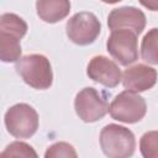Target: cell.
<instances>
[{"mask_svg":"<svg viewBox=\"0 0 158 158\" xmlns=\"http://www.w3.org/2000/svg\"><path fill=\"white\" fill-rule=\"evenodd\" d=\"M27 32V23L16 14L0 15V60L11 63L21 57V38Z\"/></svg>","mask_w":158,"mask_h":158,"instance_id":"cell-1","label":"cell"},{"mask_svg":"<svg viewBox=\"0 0 158 158\" xmlns=\"http://www.w3.org/2000/svg\"><path fill=\"white\" fill-rule=\"evenodd\" d=\"M16 72L22 80L33 89L44 90L52 85V65L43 54H27L16 60Z\"/></svg>","mask_w":158,"mask_h":158,"instance_id":"cell-2","label":"cell"},{"mask_svg":"<svg viewBox=\"0 0 158 158\" xmlns=\"http://www.w3.org/2000/svg\"><path fill=\"white\" fill-rule=\"evenodd\" d=\"M100 146L105 156L110 158H126L133 154L136 148L135 135L131 130L109 123L100 132Z\"/></svg>","mask_w":158,"mask_h":158,"instance_id":"cell-3","label":"cell"},{"mask_svg":"<svg viewBox=\"0 0 158 158\" xmlns=\"http://www.w3.org/2000/svg\"><path fill=\"white\" fill-rule=\"evenodd\" d=\"M7 132L16 138H30L38 128V114L28 104H15L5 112Z\"/></svg>","mask_w":158,"mask_h":158,"instance_id":"cell-4","label":"cell"},{"mask_svg":"<svg viewBox=\"0 0 158 158\" xmlns=\"http://www.w3.org/2000/svg\"><path fill=\"white\" fill-rule=\"evenodd\" d=\"M109 112L114 120L125 123H135L144 117L147 105L138 93L125 90L115 96L111 105H109Z\"/></svg>","mask_w":158,"mask_h":158,"instance_id":"cell-5","label":"cell"},{"mask_svg":"<svg viewBox=\"0 0 158 158\" xmlns=\"http://www.w3.org/2000/svg\"><path fill=\"white\" fill-rule=\"evenodd\" d=\"M101 31V23L93 12L81 11L73 15L67 25L65 32L68 38L79 46L93 43Z\"/></svg>","mask_w":158,"mask_h":158,"instance_id":"cell-6","label":"cell"},{"mask_svg":"<svg viewBox=\"0 0 158 158\" xmlns=\"http://www.w3.org/2000/svg\"><path fill=\"white\" fill-rule=\"evenodd\" d=\"M107 52L121 65H130L138 58L137 35L127 28L111 31L106 42Z\"/></svg>","mask_w":158,"mask_h":158,"instance_id":"cell-7","label":"cell"},{"mask_svg":"<svg viewBox=\"0 0 158 158\" xmlns=\"http://www.w3.org/2000/svg\"><path fill=\"white\" fill-rule=\"evenodd\" d=\"M74 109L79 118L84 122H95L109 112V102L102 93L89 86L77 94Z\"/></svg>","mask_w":158,"mask_h":158,"instance_id":"cell-8","label":"cell"},{"mask_svg":"<svg viewBox=\"0 0 158 158\" xmlns=\"http://www.w3.org/2000/svg\"><path fill=\"white\" fill-rule=\"evenodd\" d=\"M88 77L95 83L107 88H115L121 81V70L118 65L105 56H95L90 59L86 68Z\"/></svg>","mask_w":158,"mask_h":158,"instance_id":"cell-9","label":"cell"},{"mask_svg":"<svg viewBox=\"0 0 158 158\" xmlns=\"http://www.w3.org/2000/svg\"><path fill=\"white\" fill-rule=\"evenodd\" d=\"M107 26L111 31L118 28H127L133 31L137 36L146 27V15L137 7L122 6L114 9L107 17Z\"/></svg>","mask_w":158,"mask_h":158,"instance_id":"cell-10","label":"cell"},{"mask_svg":"<svg viewBox=\"0 0 158 158\" xmlns=\"http://www.w3.org/2000/svg\"><path fill=\"white\" fill-rule=\"evenodd\" d=\"M121 80L127 90L142 93L154 86L157 81V72L152 67L138 63L125 69Z\"/></svg>","mask_w":158,"mask_h":158,"instance_id":"cell-11","label":"cell"},{"mask_svg":"<svg viewBox=\"0 0 158 158\" xmlns=\"http://www.w3.org/2000/svg\"><path fill=\"white\" fill-rule=\"evenodd\" d=\"M37 15L48 23H56L65 19L70 11L69 0H37Z\"/></svg>","mask_w":158,"mask_h":158,"instance_id":"cell-12","label":"cell"},{"mask_svg":"<svg viewBox=\"0 0 158 158\" xmlns=\"http://www.w3.org/2000/svg\"><path fill=\"white\" fill-rule=\"evenodd\" d=\"M157 40H158V30L152 28L142 41L141 46V56L142 59L149 64L158 63V54H157Z\"/></svg>","mask_w":158,"mask_h":158,"instance_id":"cell-13","label":"cell"},{"mask_svg":"<svg viewBox=\"0 0 158 158\" xmlns=\"http://www.w3.org/2000/svg\"><path fill=\"white\" fill-rule=\"evenodd\" d=\"M158 133L157 131H149L146 132L141 141H139V148L141 153L146 158H157L158 157V143H157Z\"/></svg>","mask_w":158,"mask_h":158,"instance_id":"cell-14","label":"cell"},{"mask_svg":"<svg viewBox=\"0 0 158 158\" xmlns=\"http://www.w3.org/2000/svg\"><path fill=\"white\" fill-rule=\"evenodd\" d=\"M0 157H26V158L33 157V158H36L37 153L30 144H27L25 142L16 141V142L10 143L5 148V151L0 153Z\"/></svg>","mask_w":158,"mask_h":158,"instance_id":"cell-15","label":"cell"},{"mask_svg":"<svg viewBox=\"0 0 158 158\" xmlns=\"http://www.w3.org/2000/svg\"><path fill=\"white\" fill-rule=\"evenodd\" d=\"M78 154L74 149V147L67 142H57L48 147V149L44 153L46 158H57V157H73L75 158Z\"/></svg>","mask_w":158,"mask_h":158,"instance_id":"cell-16","label":"cell"},{"mask_svg":"<svg viewBox=\"0 0 158 158\" xmlns=\"http://www.w3.org/2000/svg\"><path fill=\"white\" fill-rule=\"evenodd\" d=\"M139 2L151 11H157L158 9V0H139Z\"/></svg>","mask_w":158,"mask_h":158,"instance_id":"cell-17","label":"cell"},{"mask_svg":"<svg viewBox=\"0 0 158 158\" xmlns=\"http://www.w3.org/2000/svg\"><path fill=\"white\" fill-rule=\"evenodd\" d=\"M101 1L105 2V4H116V2H118L121 0H101Z\"/></svg>","mask_w":158,"mask_h":158,"instance_id":"cell-18","label":"cell"}]
</instances>
